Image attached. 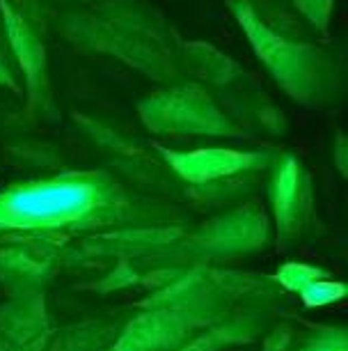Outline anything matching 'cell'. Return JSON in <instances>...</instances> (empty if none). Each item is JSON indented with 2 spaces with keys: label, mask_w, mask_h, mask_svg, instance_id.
Masks as SVG:
<instances>
[{
  "label": "cell",
  "mask_w": 348,
  "mask_h": 351,
  "mask_svg": "<svg viewBox=\"0 0 348 351\" xmlns=\"http://www.w3.org/2000/svg\"><path fill=\"white\" fill-rule=\"evenodd\" d=\"M92 204L94 186L88 182L42 184L0 197V221L10 225L60 223L85 214Z\"/></svg>",
  "instance_id": "6da1fadb"
},
{
  "label": "cell",
  "mask_w": 348,
  "mask_h": 351,
  "mask_svg": "<svg viewBox=\"0 0 348 351\" xmlns=\"http://www.w3.org/2000/svg\"><path fill=\"white\" fill-rule=\"evenodd\" d=\"M239 21H243V25L247 28V37L257 46V53L268 62L273 74L284 83V88L291 90L295 97L305 99V92L312 90V83L317 81L312 53L305 51V46H291L275 37L271 30L254 21L245 5L239 8Z\"/></svg>",
  "instance_id": "7a4b0ae2"
},
{
  "label": "cell",
  "mask_w": 348,
  "mask_h": 351,
  "mask_svg": "<svg viewBox=\"0 0 348 351\" xmlns=\"http://www.w3.org/2000/svg\"><path fill=\"white\" fill-rule=\"evenodd\" d=\"M149 110L152 115H147V124L156 129H172L183 134H220L227 129L225 117L204 97L190 92H174L152 101Z\"/></svg>",
  "instance_id": "3957f363"
},
{
  "label": "cell",
  "mask_w": 348,
  "mask_h": 351,
  "mask_svg": "<svg viewBox=\"0 0 348 351\" xmlns=\"http://www.w3.org/2000/svg\"><path fill=\"white\" fill-rule=\"evenodd\" d=\"M168 156L170 163L183 177L195 182L229 175V172H236L239 168H245V165L252 163V156L236 154V152H227V149H202V152H193V154H168Z\"/></svg>",
  "instance_id": "277c9868"
},
{
  "label": "cell",
  "mask_w": 348,
  "mask_h": 351,
  "mask_svg": "<svg viewBox=\"0 0 348 351\" xmlns=\"http://www.w3.org/2000/svg\"><path fill=\"white\" fill-rule=\"evenodd\" d=\"M300 291H303V301L307 303V306H325V303L337 301L339 296L346 294L344 285H339V282H317V280H310Z\"/></svg>",
  "instance_id": "5b68a950"
},
{
  "label": "cell",
  "mask_w": 348,
  "mask_h": 351,
  "mask_svg": "<svg viewBox=\"0 0 348 351\" xmlns=\"http://www.w3.org/2000/svg\"><path fill=\"white\" fill-rule=\"evenodd\" d=\"M295 3L300 5V10H303L305 14L310 16L314 23L325 25L327 10H330L332 0H295Z\"/></svg>",
  "instance_id": "8992f818"
},
{
  "label": "cell",
  "mask_w": 348,
  "mask_h": 351,
  "mask_svg": "<svg viewBox=\"0 0 348 351\" xmlns=\"http://www.w3.org/2000/svg\"><path fill=\"white\" fill-rule=\"evenodd\" d=\"M0 83H10V76H8V71L3 69V64H0Z\"/></svg>",
  "instance_id": "52a82bcc"
}]
</instances>
